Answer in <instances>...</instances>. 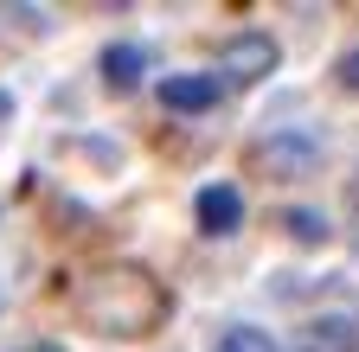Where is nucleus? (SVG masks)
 <instances>
[{"mask_svg": "<svg viewBox=\"0 0 359 352\" xmlns=\"http://www.w3.org/2000/svg\"><path fill=\"white\" fill-rule=\"evenodd\" d=\"M173 295L142 269V262H103L77 282V321L103 339H148L167 321Z\"/></svg>", "mask_w": 359, "mask_h": 352, "instance_id": "f257e3e1", "label": "nucleus"}, {"mask_svg": "<svg viewBox=\"0 0 359 352\" xmlns=\"http://www.w3.org/2000/svg\"><path fill=\"white\" fill-rule=\"evenodd\" d=\"M283 64V45L269 32H238V38H224L218 45V83H231V90H250V83H263L269 71Z\"/></svg>", "mask_w": 359, "mask_h": 352, "instance_id": "f03ea898", "label": "nucleus"}, {"mask_svg": "<svg viewBox=\"0 0 359 352\" xmlns=\"http://www.w3.org/2000/svg\"><path fill=\"white\" fill-rule=\"evenodd\" d=\"M250 173H263V180H308V173H321V141L314 135H269L250 148Z\"/></svg>", "mask_w": 359, "mask_h": 352, "instance_id": "7ed1b4c3", "label": "nucleus"}, {"mask_svg": "<svg viewBox=\"0 0 359 352\" xmlns=\"http://www.w3.org/2000/svg\"><path fill=\"white\" fill-rule=\"evenodd\" d=\"M218 97H224V83H218L212 71H180V77H161V103H167L173 115H205V109H218Z\"/></svg>", "mask_w": 359, "mask_h": 352, "instance_id": "20e7f679", "label": "nucleus"}, {"mask_svg": "<svg viewBox=\"0 0 359 352\" xmlns=\"http://www.w3.org/2000/svg\"><path fill=\"white\" fill-rule=\"evenodd\" d=\"M193 218H199V231H205V237H231V231L244 225V192H238V186H224V180H212V186H199Z\"/></svg>", "mask_w": 359, "mask_h": 352, "instance_id": "39448f33", "label": "nucleus"}, {"mask_svg": "<svg viewBox=\"0 0 359 352\" xmlns=\"http://www.w3.org/2000/svg\"><path fill=\"white\" fill-rule=\"evenodd\" d=\"M302 352H359V314H314L295 333Z\"/></svg>", "mask_w": 359, "mask_h": 352, "instance_id": "423d86ee", "label": "nucleus"}, {"mask_svg": "<svg viewBox=\"0 0 359 352\" xmlns=\"http://www.w3.org/2000/svg\"><path fill=\"white\" fill-rule=\"evenodd\" d=\"M97 64H103V83H109V90L128 97L135 83H142V71H148V52H142V45H103Z\"/></svg>", "mask_w": 359, "mask_h": 352, "instance_id": "0eeeda50", "label": "nucleus"}, {"mask_svg": "<svg viewBox=\"0 0 359 352\" xmlns=\"http://www.w3.org/2000/svg\"><path fill=\"white\" fill-rule=\"evenodd\" d=\"M212 352H283L276 339H269L263 327H231V333H218V346Z\"/></svg>", "mask_w": 359, "mask_h": 352, "instance_id": "6e6552de", "label": "nucleus"}, {"mask_svg": "<svg viewBox=\"0 0 359 352\" xmlns=\"http://www.w3.org/2000/svg\"><path fill=\"white\" fill-rule=\"evenodd\" d=\"M283 225H289V237H295V244H327V218H321V211H308V205L283 211Z\"/></svg>", "mask_w": 359, "mask_h": 352, "instance_id": "1a4fd4ad", "label": "nucleus"}, {"mask_svg": "<svg viewBox=\"0 0 359 352\" xmlns=\"http://www.w3.org/2000/svg\"><path fill=\"white\" fill-rule=\"evenodd\" d=\"M340 83H346V90H359V52L340 58Z\"/></svg>", "mask_w": 359, "mask_h": 352, "instance_id": "9d476101", "label": "nucleus"}, {"mask_svg": "<svg viewBox=\"0 0 359 352\" xmlns=\"http://www.w3.org/2000/svg\"><path fill=\"white\" fill-rule=\"evenodd\" d=\"M346 205L359 211V167H353V180H346Z\"/></svg>", "mask_w": 359, "mask_h": 352, "instance_id": "9b49d317", "label": "nucleus"}, {"mask_svg": "<svg viewBox=\"0 0 359 352\" xmlns=\"http://www.w3.org/2000/svg\"><path fill=\"white\" fill-rule=\"evenodd\" d=\"M26 352H65V346H58V339H39V346H26Z\"/></svg>", "mask_w": 359, "mask_h": 352, "instance_id": "f8f14e48", "label": "nucleus"}]
</instances>
